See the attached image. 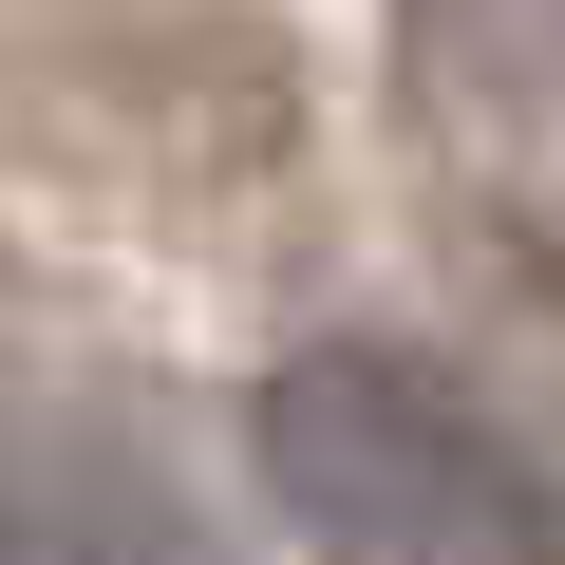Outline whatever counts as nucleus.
I'll list each match as a JSON object with an SVG mask.
<instances>
[{"label": "nucleus", "instance_id": "f257e3e1", "mask_svg": "<svg viewBox=\"0 0 565 565\" xmlns=\"http://www.w3.org/2000/svg\"><path fill=\"white\" fill-rule=\"evenodd\" d=\"M245 452L321 565H546L527 452L471 415V377H434L396 340H302L245 396Z\"/></svg>", "mask_w": 565, "mask_h": 565}]
</instances>
